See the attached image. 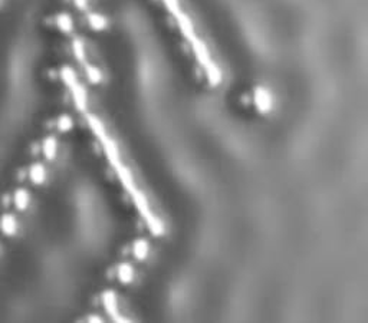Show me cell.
Listing matches in <instances>:
<instances>
[{
    "label": "cell",
    "instance_id": "cell-1",
    "mask_svg": "<svg viewBox=\"0 0 368 323\" xmlns=\"http://www.w3.org/2000/svg\"><path fill=\"white\" fill-rule=\"evenodd\" d=\"M0 231L6 237H13L19 231V221L15 214H3L0 217Z\"/></svg>",
    "mask_w": 368,
    "mask_h": 323
},
{
    "label": "cell",
    "instance_id": "cell-2",
    "mask_svg": "<svg viewBox=\"0 0 368 323\" xmlns=\"http://www.w3.org/2000/svg\"><path fill=\"white\" fill-rule=\"evenodd\" d=\"M27 177H29V180H30L32 184H35V185H44L45 183H46V180H48V171H46L44 164L35 162V164H32L29 167Z\"/></svg>",
    "mask_w": 368,
    "mask_h": 323
},
{
    "label": "cell",
    "instance_id": "cell-3",
    "mask_svg": "<svg viewBox=\"0 0 368 323\" xmlns=\"http://www.w3.org/2000/svg\"><path fill=\"white\" fill-rule=\"evenodd\" d=\"M12 200H13V206L18 211H25L29 208L30 203H32V195L26 188H18V190H15V193L12 195Z\"/></svg>",
    "mask_w": 368,
    "mask_h": 323
},
{
    "label": "cell",
    "instance_id": "cell-4",
    "mask_svg": "<svg viewBox=\"0 0 368 323\" xmlns=\"http://www.w3.org/2000/svg\"><path fill=\"white\" fill-rule=\"evenodd\" d=\"M132 256L137 258L138 261H143L146 258L148 257V253H150V244L146 238H137L134 243H132Z\"/></svg>",
    "mask_w": 368,
    "mask_h": 323
},
{
    "label": "cell",
    "instance_id": "cell-5",
    "mask_svg": "<svg viewBox=\"0 0 368 323\" xmlns=\"http://www.w3.org/2000/svg\"><path fill=\"white\" fill-rule=\"evenodd\" d=\"M134 277H135L134 267L131 266L130 263H121L117 267V279L120 280V283L130 284V283H132Z\"/></svg>",
    "mask_w": 368,
    "mask_h": 323
},
{
    "label": "cell",
    "instance_id": "cell-6",
    "mask_svg": "<svg viewBox=\"0 0 368 323\" xmlns=\"http://www.w3.org/2000/svg\"><path fill=\"white\" fill-rule=\"evenodd\" d=\"M42 152L48 161H53L58 155V142L53 137H46L42 142Z\"/></svg>",
    "mask_w": 368,
    "mask_h": 323
},
{
    "label": "cell",
    "instance_id": "cell-7",
    "mask_svg": "<svg viewBox=\"0 0 368 323\" xmlns=\"http://www.w3.org/2000/svg\"><path fill=\"white\" fill-rule=\"evenodd\" d=\"M102 303L109 313H114L117 310V296L114 292H105L102 296Z\"/></svg>",
    "mask_w": 368,
    "mask_h": 323
},
{
    "label": "cell",
    "instance_id": "cell-8",
    "mask_svg": "<svg viewBox=\"0 0 368 323\" xmlns=\"http://www.w3.org/2000/svg\"><path fill=\"white\" fill-rule=\"evenodd\" d=\"M56 23H58V27L62 30V32H71V29H72V19L68 16V15H59L58 16V19H56Z\"/></svg>",
    "mask_w": 368,
    "mask_h": 323
},
{
    "label": "cell",
    "instance_id": "cell-9",
    "mask_svg": "<svg viewBox=\"0 0 368 323\" xmlns=\"http://www.w3.org/2000/svg\"><path fill=\"white\" fill-rule=\"evenodd\" d=\"M56 125H58L59 131L66 132V131H69V129L72 128V119H71L68 115H62V116H59V118H58Z\"/></svg>",
    "mask_w": 368,
    "mask_h": 323
},
{
    "label": "cell",
    "instance_id": "cell-10",
    "mask_svg": "<svg viewBox=\"0 0 368 323\" xmlns=\"http://www.w3.org/2000/svg\"><path fill=\"white\" fill-rule=\"evenodd\" d=\"M62 79L65 81L66 84H72L74 82V79H75V75H74V72L69 69V68H64L62 69Z\"/></svg>",
    "mask_w": 368,
    "mask_h": 323
},
{
    "label": "cell",
    "instance_id": "cell-11",
    "mask_svg": "<svg viewBox=\"0 0 368 323\" xmlns=\"http://www.w3.org/2000/svg\"><path fill=\"white\" fill-rule=\"evenodd\" d=\"M0 253H1V246H0Z\"/></svg>",
    "mask_w": 368,
    "mask_h": 323
},
{
    "label": "cell",
    "instance_id": "cell-12",
    "mask_svg": "<svg viewBox=\"0 0 368 323\" xmlns=\"http://www.w3.org/2000/svg\"><path fill=\"white\" fill-rule=\"evenodd\" d=\"M0 3H1V0H0Z\"/></svg>",
    "mask_w": 368,
    "mask_h": 323
}]
</instances>
